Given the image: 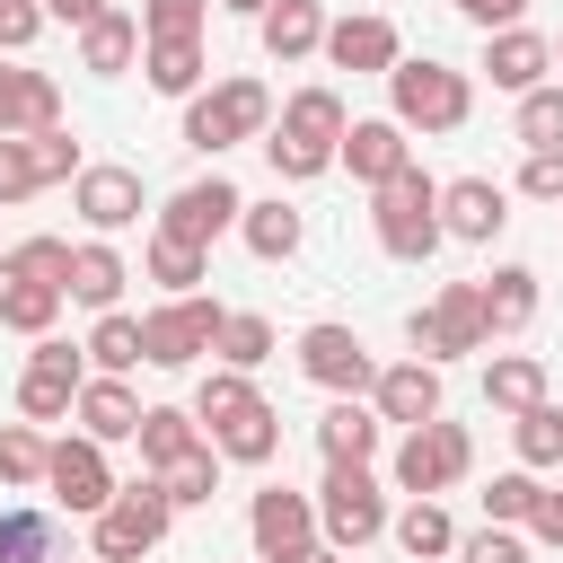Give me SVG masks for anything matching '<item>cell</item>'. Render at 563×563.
Segmentation results:
<instances>
[{
    "label": "cell",
    "instance_id": "1",
    "mask_svg": "<svg viewBox=\"0 0 563 563\" xmlns=\"http://www.w3.org/2000/svg\"><path fill=\"white\" fill-rule=\"evenodd\" d=\"M343 97L334 88H290L282 97V123L264 132V158H273V176L282 185H308V176H325L334 167V141H343Z\"/></svg>",
    "mask_w": 563,
    "mask_h": 563
},
{
    "label": "cell",
    "instance_id": "2",
    "mask_svg": "<svg viewBox=\"0 0 563 563\" xmlns=\"http://www.w3.org/2000/svg\"><path fill=\"white\" fill-rule=\"evenodd\" d=\"M369 229L396 264H431L440 255V176H422V158H413L387 185H369Z\"/></svg>",
    "mask_w": 563,
    "mask_h": 563
},
{
    "label": "cell",
    "instance_id": "3",
    "mask_svg": "<svg viewBox=\"0 0 563 563\" xmlns=\"http://www.w3.org/2000/svg\"><path fill=\"white\" fill-rule=\"evenodd\" d=\"M264 132H273V88L246 79V70L185 97V150H202V158H220L238 141H264Z\"/></svg>",
    "mask_w": 563,
    "mask_h": 563
},
{
    "label": "cell",
    "instance_id": "4",
    "mask_svg": "<svg viewBox=\"0 0 563 563\" xmlns=\"http://www.w3.org/2000/svg\"><path fill=\"white\" fill-rule=\"evenodd\" d=\"M387 114L405 123V132H457L466 114H475V79L457 70V62H396L387 70Z\"/></svg>",
    "mask_w": 563,
    "mask_h": 563
},
{
    "label": "cell",
    "instance_id": "5",
    "mask_svg": "<svg viewBox=\"0 0 563 563\" xmlns=\"http://www.w3.org/2000/svg\"><path fill=\"white\" fill-rule=\"evenodd\" d=\"M167 528H176V501L158 493V475H141V484H114V501L88 519V545L97 563H141L167 545Z\"/></svg>",
    "mask_w": 563,
    "mask_h": 563
},
{
    "label": "cell",
    "instance_id": "6",
    "mask_svg": "<svg viewBox=\"0 0 563 563\" xmlns=\"http://www.w3.org/2000/svg\"><path fill=\"white\" fill-rule=\"evenodd\" d=\"M387 484L369 475V466H325V484H317V537L334 545V554H361V545H378L387 537Z\"/></svg>",
    "mask_w": 563,
    "mask_h": 563
},
{
    "label": "cell",
    "instance_id": "7",
    "mask_svg": "<svg viewBox=\"0 0 563 563\" xmlns=\"http://www.w3.org/2000/svg\"><path fill=\"white\" fill-rule=\"evenodd\" d=\"M220 299H202V290H176V299H158L150 317H141V361L150 369H185V361H202L211 352V334H220Z\"/></svg>",
    "mask_w": 563,
    "mask_h": 563
},
{
    "label": "cell",
    "instance_id": "8",
    "mask_svg": "<svg viewBox=\"0 0 563 563\" xmlns=\"http://www.w3.org/2000/svg\"><path fill=\"white\" fill-rule=\"evenodd\" d=\"M466 466H475V440H466V422H413L405 440H396V493H449V484H466Z\"/></svg>",
    "mask_w": 563,
    "mask_h": 563
},
{
    "label": "cell",
    "instance_id": "9",
    "mask_svg": "<svg viewBox=\"0 0 563 563\" xmlns=\"http://www.w3.org/2000/svg\"><path fill=\"white\" fill-rule=\"evenodd\" d=\"M405 343H413L422 361H457V352H484L493 334H484V299H475V282H440V299L405 317Z\"/></svg>",
    "mask_w": 563,
    "mask_h": 563
},
{
    "label": "cell",
    "instance_id": "10",
    "mask_svg": "<svg viewBox=\"0 0 563 563\" xmlns=\"http://www.w3.org/2000/svg\"><path fill=\"white\" fill-rule=\"evenodd\" d=\"M299 378H308V387H325V396H369L378 361H369V343H361L352 325L317 317V325H299Z\"/></svg>",
    "mask_w": 563,
    "mask_h": 563
},
{
    "label": "cell",
    "instance_id": "11",
    "mask_svg": "<svg viewBox=\"0 0 563 563\" xmlns=\"http://www.w3.org/2000/svg\"><path fill=\"white\" fill-rule=\"evenodd\" d=\"M44 493H53V510H70V519H97L106 501H114V466H106V440H53V457H44Z\"/></svg>",
    "mask_w": 563,
    "mask_h": 563
},
{
    "label": "cell",
    "instance_id": "12",
    "mask_svg": "<svg viewBox=\"0 0 563 563\" xmlns=\"http://www.w3.org/2000/svg\"><path fill=\"white\" fill-rule=\"evenodd\" d=\"M79 378H88L79 343H62V334H35V352H26V378H18V413H26V422H62V413L79 405Z\"/></svg>",
    "mask_w": 563,
    "mask_h": 563
},
{
    "label": "cell",
    "instance_id": "13",
    "mask_svg": "<svg viewBox=\"0 0 563 563\" xmlns=\"http://www.w3.org/2000/svg\"><path fill=\"white\" fill-rule=\"evenodd\" d=\"M238 211H246V194H238L229 176H194V185H176V194L158 202V238H185V246H211L220 229H238Z\"/></svg>",
    "mask_w": 563,
    "mask_h": 563
},
{
    "label": "cell",
    "instance_id": "14",
    "mask_svg": "<svg viewBox=\"0 0 563 563\" xmlns=\"http://www.w3.org/2000/svg\"><path fill=\"white\" fill-rule=\"evenodd\" d=\"M246 537H255V563H282L299 545H317V493H290V484H264L246 501Z\"/></svg>",
    "mask_w": 563,
    "mask_h": 563
},
{
    "label": "cell",
    "instance_id": "15",
    "mask_svg": "<svg viewBox=\"0 0 563 563\" xmlns=\"http://www.w3.org/2000/svg\"><path fill=\"white\" fill-rule=\"evenodd\" d=\"M70 211H79L97 238H114V229H141V211H150V194H141V167H79V176H70Z\"/></svg>",
    "mask_w": 563,
    "mask_h": 563
},
{
    "label": "cell",
    "instance_id": "16",
    "mask_svg": "<svg viewBox=\"0 0 563 563\" xmlns=\"http://www.w3.org/2000/svg\"><path fill=\"white\" fill-rule=\"evenodd\" d=\"M62 123V79L35 70V62H0V141H26V132H53Z\"/></svg>",
    "mask_w": 563,
    "mask_h": 563
},
{
    "label": "cell",
    "instance_id": "17",
    "mask_svg": "<svg viewBox=\"0 0 563 563\" xmlns=\"http://www.w3.org/2000/svg\"><path fill=\"white\" fill-rule=\"evenodd\" d=\"M334 70H352V79H387L396 62H405V44H396V26L387 18H325V44H317Z\"/></svg>",
    "mask_w": 563,
    "mask_h": 563
},
{
    "label": "cell",
    "instance_id": "18",
    "mask_svg": "<svg viewBox=\"0 0 563 563\" xmlns=\"http://www.w3.org/2000/svg\"><path fill=\"white\" fill-rule=\"evenodd\" d=\"M334 167H352V185H387L396 167H413V141H405L396 114H361V123H343V141H334Z\"/></svg>",
    "mask_w": 563,
    "mask_h": 563
},
{
    "label": "cell",
    "instance_id": "19",
    "mask_svg": "<svg viewBox=\"0 0 563 563\" xmlns=\"http://www.w3.org/2000/svg\"><path fill=\"white\" fill-rule=\"evenodd\" d=\"M510 229V194L493 176H449L440 185V238H466V246H493Z\"/></svg>",
    "mask_w": 563,
    "mask_h": 563
},
{
    "label": "cell",
    "instance_id": "20",
    "mask_svg": "<svg viewBox=\"0 0 563 563\" xmlns=\"http://www.w3.org/2000/svg\"><path fill=\"white\" fill-rule=\"evenodd\" d=\"M369 405H378V422H396V431H413V422H431L440 413V361H387L378 378H369Z\"/></svg>",
    "mask_w": 563,
    "mask_h": 563
},
{
    "label": "cell",
    "instance_id": "21",
    "mask_svg": "<svg viewBox=\"0 0 563 563\" xmlns=\"http://www.w3.org/2000/svg\"><path fill=\"white\" fill-rule=\"evenodd\" d=\"M545 70H554V44H545L537 26H493V35H484V79H493V88L528 97Z\"/></svg>",
    "mask_w": 563,
    "mask_h": 563
},
{
    "label": "cell",
    "instance_id": "22",
    "mask_svg": "<svg viewBox=\"0 0 563 563\" xmlns=\"http://www.w3.org/2000/svg\"><path fill=\"white\" fill-rule=\"evenodd\" d=\"M211 449H220L229 466H273V457H282V405L246 396L238 413H220V422H211Z\"/></svg>",
    "mask_w": 563,
    "mask_h": 563
},
{
    "label": "cell",
    "instance_id": "23",
    "mask_svg": "<svg viewBox=\"0 0 563 563\" xmlns=\"http://www.w3.org/2000/svg\"><path fill=\"white\" fill-rule=\"evenodd\" d=\"M475 299H484V334H493V343H510V334L537 325V273H528V264H493V273L475 282Z\"/></svg>",
    "mask_w": 563,
    "mask_h": 563
},
{
    "label": "cell",
    "instance_id": "24",
    "mask_svg": "<svg viewBox=\"0 0 563 563\" xmlns=\"http://www.w3.org/2000/svg\"><path fill=\"white\" fill-rule=\"evenodd\" d=\"M378 405H361V396H334L325 413H317V449H325V466H369L378 457Z\"/></svg>",
    "mask_w": 563,
    "mask_h": 563
},
{
    "label": "cell",
    "instance_id": "25",
    "mask_svg": "<svg viewBox=\"0 0 563 563\" xmlns=\"http://www.w3.org/2000/svg\"><path fill=\"white\" fill-rule=\"evenodd\" d=\"M132 62H141V18H132V9H97V18L79 26V70L123 79Z\"/></svg>",
    "mask_w": 563,
    "mask_h": 563
},
{
    "label": "cell",
    "instance_id": "26",
    "mask_svg": "<svg viewBox=\"0 0 563 563\" xmlns=\"http://www.w3.org/2000/svg\"><path fill=\"white\" fill-rule=\"evenodd\" d=\"M123 282H132V264L106 246V238H88V246H70V282H62V299H79V308H123Z\"/></svg>",
    "mask_w": 563,
    "mask_h": 563
},
{
    "label": "cell",
    "instance_id": "27",
    "mask_svg": "<svg viewBox=\"0 0 563 563\" xmlns=\"http://www.w3.org/2000/svg\"><path fill=\"white\" fill-rule=\"evenodd\" d=\"M70 413H79V431H88V440H106V449L141 431V396H132L123 378H106V369H97V378H79V405H70Z\"/></svg>",
    "mask_w": 563,
    "mask_h": 563
},
{
    "label": "cell",
    "instance_id": "28",
    "mask_svg": "<svg viewBox=\"0 0 563 563\" xmlns=\"http://www.w3.org/2000/svg\"><path fill=\"white\" fill-rule=\"evenodd\" d=\"M141 70H150V88H158V97H194V88L211 79L202 35H141Z\"/></svg>",
    "mask_w": 563,
    "mask_h": 563
},
{
    "label": "cell",
    "instance_id": "29",
    "mask_svg": "<svg viewBox=\"0 0 563 563\" xmlns=\"http://www.w3.org/2000/svg\"><path fill=\"white\" fill-rule=\"evenodd\" d=\"M238 238H246V255H255V264H290V255H299V238H308V220L273 194V202H246V211H238Z\"/></svg>",
    "mask_w": 563,
    "mask_h": 563
},
{
    "label": "cell",
    "instance_id": "30",
    "mask_svg": "<svg viewBox=\"0 0 563 563\" xmlns=\"http://www.w3.org/2000/svg\"><path fill=\"white\" fill-rule=\"evenodd\" d=\"M387 537H396L413 563H440V554H457V519L440 510V493H413V501L387 519Z\"/></svg>",
    "mask_w": 563,
    "mask_h": 563
},
{
    "label": "cell",
    "instance_id": "31",
    "mask_svg": "<svg viewBox=\"0 0 563 563\" xmlns=\"http://www.w3.org/2000/svg\"><path fill=\"white\" fill-rule=\"evenodd\" d=\"M255 35H264L273 62H308V53L325 44V9H317V0H273V9L255 18Z\"/></svg>",
    "mask_w": 563,
    "mask_h": 563
},
{
    "label": "cell",
    "instance_id": "32",
    "mask_svg": "<svg viewBox=\"0 0 563 563\" xmlns=\"http://www.w3.org/2000/svg\"><path fill=\"white\" fill-rule=\"evenodd\" d=\"M484 405H493V413L545 405V361H537V352H493V361H484Z\"/></svg>",
    "mask_w": 563,
    "mask_h": 563
},
{
    "label": "cell",
    "instance_id": "33",
    "mask_svg": "<svg viewBox=\"0 0 563 563\" xmlns=\"http://www.w3.org/2000/svg\"><path fill=\"white\" fill-rule=\"evenodd\" d=\"M150 475H158V493H167L176 510H202V501L220 493V449H211V440H194L185 457H167V466H150Z\"/></svg>",
    "mask_w": 563,
    "mask_h": 563
},
{
    "label": "cell",
    "instance_id": "34",
    "mask_svg": "<svg viewBox=\"0 0 563 563\" xmlns=\"http://www.w3.org/2000/svg\"><path fill=\"white\" fill-rule=\"evenodd\" d=\"M141 273H150L167 299H176V290H202V282H211V246H185V238H158V229H150V255H141Z\"/></svg>",
    "mask_w": 563,
    "mask_h": 563
},
{
    "label": "cell",
    "instance_id": "35",
    "mask_svg": "<svg viewBox=\"0 0 563 563\" xmlns=\"http://www.w3.org/2000/svg\"><path fill=\"white\" fill-rule=\"evenodd\" d=\"M211 352H220L229 369H264V361L282 352V334H273V317H255V308H229V317H220V334H211Z\"/></svg>",
    "mask_w": 563,
    "mask_h": 563
},
{
    "label": "cell",
    "instance_id": "36",
    "mask_svg": "<svg viewBox=\"0 0 563 563\" xmlns=\"http://www.w3.org/2000/svg\"><path fill=\"white\" fill-rule=\"evenodd\" d=\"M44 457H53L44 422H0V484L9 493H44Z\"/></svg>",
    "mask_w": 563,
    "mask_h": 563
},
{
    "label": "cell",
    "instance_id": "37",
    "mask_svg": "<svg viewBox=\"0 0 563 563\" xmlns=\"http://www.w3.org/2000/svg\"><path fill=\"white\" fill-rule=\"evenodd\" d=\"M62 308H70V299H62L53 282H26V273H9V290H0V325H9V334H53Z\"/></svg>",
    "mask_w": 563,
    "mask_h": 563
},
{
    "label": "cell",
    "instance_id": "38",
    "mask_svg": "<svg viewBox=\"0 0 563 563\" xmlns=\"http://www.w3.org/2000/svg\"><path fill=\"white\" fill-rule=\"evenodd\" d=\"M132 440H141V466H167V457H185L202 431H194L185 405H141V431H132Z\"/></svg>",
    "mask_w": 563,
    "mask_h": 563
},
{
    "label": "cell",
    "instance_id": "39",
    "mask_svg": "<svg viewBox=\"0 0 563 563\" xmlns=\"http://www.w3.org/2000/svg\"><path fill=\"white\" fill-rule=\"evenodd\" d=\"M79 352H88V361H97L106 378H123V369H141V317H123V308H106V317H97V334H88Z\"/></svg>",
    "mask_w": 563,
    "mask_h": 563
},
{
    "label": "cell",
    "instance_id": "40",
    "mask_svg": "<svg viewBox=\"0 0 563 563\" xmlns=\"http://www.w3.org/2000/svg\"><path fill=\"white\" fill-rule=\"evenodd\" d=\"M537 501H545L537 466H510V475H493V484H484V519H501V528H528V519H537Z\"/></svg>",
    "mask_w": 563,
    "mask_h": 563
},
{
    "label": "cell",
    "instance_id": "41",
    "mask_svg": "<svg viewBox=\"0 0 563 563\" xmlns=\"http://www.w3.org/2000/svg\"><path fill=\"white\" fill-rule=\"evenodd\" d=\"M510 440H519V466H563V413H554V396L528 405V413H510Z\"/></svg>",
    "mask_w": 563,
    "mask_h": 563
},
{
    "label": "cell",
    "instance_id": "42",
    "mask_svg": "<svg viewBox=\"0 0 563 563\" xmlns=\"http://www.w3.org/2000/svg\"><path fill=\"white\" fill-rule=\"evenodd\" d=\"M0 563H53V519L35 501L0 510Z\"/></svg>",
    "mask_w": 563,
    "mask_h": 563
},
{
    "label": "cell",
    "instance_id": "43",
    "mask_svg": "<svg viewBox=\"0 0 563 563\" xmlns=\"http://www.w3.org/2000/svg\"><path fill=\"white\" fill-rule=\"evenodd\" d=\"M246 396H255V369H229V361H220V369L194 378V422H220V413H238Z\"/></svg>",
    "mask_w": 563,
    "mask_h": 563
},
{
    "label": "cell",
    "instance_id": "44",
    "mask_svg": "<svg viewBox=\"0 0 563 563\" xmlns=\"http://www.w3.org/2000/svg\"><path fill=\"white\" fill-rule=\"evenodd\" d=\"M519 141H528V150H563V88H554V79H537V88L519 97Z\"/></svg>",
    "mask_w": 563,
    "mask_h": 563
},
{
    "label": "cell",
    "instance_id": "45",
    "mask_svg": "<svg viewBox=\"0 0 563 563\" xmlns=\"http://www.w3.org/2000/svg\"><path fill=\"white\" fill-rule=\"evenodd\" d=\"M26 150H35V176H44V185H70V176L88 167V158H79V132H70V123H53V132H26Z\"/></svg>",
    "mask_w": 563,
    "mask_h": 563
},
{
    "label": "cell",
    "instance_id": "46",
    "mask_svg": "<svg viewBox=\"0 0 563 563\" xmlns=\"http://www.w3.org/2000/svg\"><path fill=\"white\" fill-rule=\"evenodd\" d=\"M9 264H18L26 282H53V290H62V282H70V238H18Z\"/></svg>",
    "mask_w": 563,
    "mask_h": 563
},
{
    "label": "cell",
    "instance_id": "47",
    "mask_svg": "<svg viewBox=\"0 0 563 563\" xmlns=\"http://www.w3.org/2000/svg\"><path fill=\"white\" fill-rule=\"evenodd\" d=\"M457 563H537V554H528V537H519V528L484 519L475 537H457Z\"/></svg>",
    "mask_w": 563,
    "mask_h": 563
},
{
    "label": "cell",
    "instance_id": "48",
    "mask_svg": "<svg viewBox=\"0 0 563 563\" xmlns=\"http://www.w3.org/2000/svg\"><path fill=\"white\" fill-rule=\"evenodd\" d=\"M211 0H141V35H202Z\"/></svg>",
    "mask_w": 563,
    "mask_h": 563
},
{
    "label": "cell",
    "instance_id": "49",
    "mask_svg": "<svg viewBox=\"0 0 563 563\" xmlns=\"http://www.w3.org/2000/svg\"><path fill=\"white\" fill-rule=\"evenodd\" d=\"M35 194H44L35 150H26V141H0V211H9V202H35Z\"/></svg>",
    "mask_w": 563,
    "mask_h": 563
},
{
    "label": "cell",
    "instance_id": "50",
    "mask_svg": "<svg viewBox=\"0 0 563 563\" xmlns=\"http://www.w3.org/2000/svg\"><path fill=\"white\" fill-rule=\"evenodd\" d=\"M519 194L528 202H563V150H528L519 158Z\"/></svg>",
    "mask_w": 563,
    "mask_h": 563
},
{
    "label": "cell",
    "instance_id": "51",
    "mask_svg": "<svg viewBox=\"0 0 563 563\" xmlns=\"http://www.w3.org/2000/svg\"><path fill=\"white\" fill-rule=\"evenodd\" d=\"M44 35V0H0V53H26Z\"/></svg>",
    "mask_w": 563,
    "mask_h": 563
},
{
    "label": "cell",
    "instance_id": "52",
    "mask_svg": "<svg viewBox=\"0 0 563 563\" xmlns=\"http://www.w3.org/2000/svg\"><path fill=\"white\" fill-rule=\"evenodd\" d=\"M449 9H457L466 26H484V35H493V26H519V9H528V0H449Z\"/></svg>",
    "mask_w": 563,
    "mask_h": 563
},
{
    "label": "cell",
    "instance_id": "53",
    "mask_svg": "<svg viewBox=\"0 0 563 563\" xmlns=\"http://www.w3.org/2000/svg\"><path fill=\"white\" fill-rule=\"evenodd\" d=\"M528 537L563 554V493H545V501H537V519H528Z\"/></svg>",
    "mask_w": 563,
    "mask_h": 563
},
{
    "label": "cell",
    "instance_id": "54",
    "mask_svg": "<svg viewBox=\"0 0 563 563\" xmlns=\"http://www.w3.org/2000/svg\"><path fill=\"white\" fill-rule=\"evenodd\" d=\"M97 9H114V0H44V18H62V26H88Z\"/></svg>",
    "mask_w": 563,
    "mask_h": 563
},
{
    "label": "cell",
    "instance_id": "55",
    "mask_svg": "<svg viewBox=\"0 0 563 563\" xmlns=\"http://www.w3.org/2000/svg\"><path fill=\"white\" fill-rule=\"evenodd\" d=\"M282 563H343V554H334V545L317 537V545H299V554H282Z\"/></svg>",
    "mask_w": 563,
    "mask_h": 563
},
{
    "label": "cell",
    "instance_id": "56",
    "mask_svg": "<svg viewBox=\"0 0 563 563\" xmlns=\"http://www.w3.org/2000/svg\"><path fill=\"white\" fill-rule=\"evenodd\" d=\"M211 9H238V18H264L273 0H211Z\"/></svg>",
    "mask_w": 563,
    "mask_h": 563
},
{
    "label": "cell",
    "instance_id": "57",
    "mask_svg": "<svg viewBox=\"0 0 563 563\" xmlns=\"http://www.w3.org/2000/svg\"><path fill=\"white\" fill-rule=\"evenodd\" d=\"M554 62H563V35H554Z\"/></svg>",
    "mask_w": 563,
    "mask_h": 563
}]
</instances>
